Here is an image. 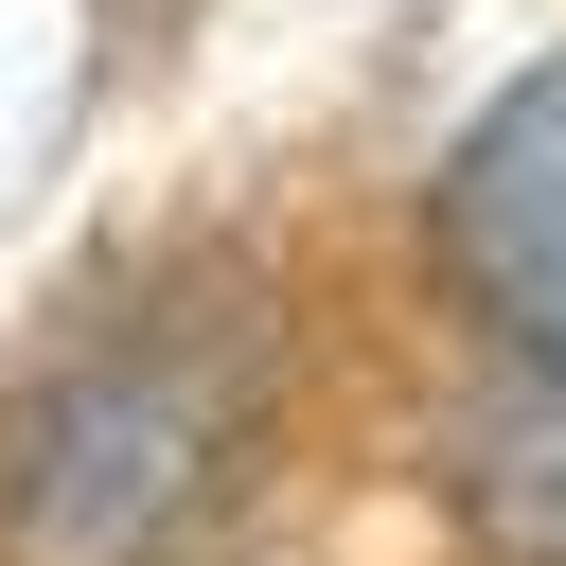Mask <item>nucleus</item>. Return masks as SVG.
<instances>
[{
  "label": "nucleus",
  "mask_w": 566,
  "mask_h": 566,
  "mask_svg": "<svg viewBox=\"0 0 566 566\" xmlns=\"http://www.w3.org/2000/svg\"><path fill=\"white\" fill-rule=\"evenodd\" d=\"M248 407H265V354L248 318H106L35 407H18V460H0V531L18 566H159L230 460H248Z\"/></svg>",
  "instance_id": "obj_1"
},
{
  "label": "nucleus",
  "mask_w": 566,
  "mask_h": 566,
  "mask_svg": "<svg viewBox=\"0 0 566 566\" xmlns=\"http://www.w3.org/2000/svg\"><path fill=\"white\" fill-rule=\"evenodd\" d=\"M442 283L495 354L566 371V53H531L442 159Z\"/></svg>",
  "instance_id": "obj_2"
},
{
  "label": "nucleus",
  "mask_w": 566,
  "mask_h": 566,
  "mask_svg": "<svg viewBox=\"0 0 566 566\" xmlns=\"http://www.w3.org/2000/svg\"><path fill=\"white\" fill-rule=\"evenodd\" d=\"M460 513L495 566H566V371H531L478 442H460Z\"/></svg>",
  "instance_id": "obj_3"
}]
</instances>
